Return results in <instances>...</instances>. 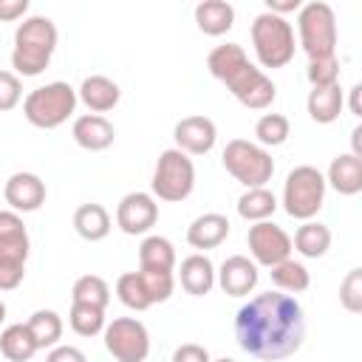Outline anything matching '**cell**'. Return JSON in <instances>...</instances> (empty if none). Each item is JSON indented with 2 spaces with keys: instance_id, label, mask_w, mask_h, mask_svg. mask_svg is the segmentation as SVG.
Segmentation results:
<instances>
[{
  "instance_id": "obj_8",
  "label": "cell",
  "mask_w": 362,
  "mask_h": 362,
  "mask_svg": "<svg viewBox=\"0 0 362 362\" xmlns=\"http://www.w3.org/2000/svg\"><path fill=\"white\" fill-rule=\"evenodd\" d=\"M153 198L158 201H170L178 204L184 198H189L192 187H195V164L187 153L170 147L158 156L156 167H153Z\"/></svg>"
},
{
  "instance_id": "obj_9",
  "label": "cell",
  "mask_w": 362,
  "mask_h": 362,
  "mask_svg": "<svg viewBox=\"0 0 362 362\" xmlns=\"http://www.w3.org/2000/svg\"><path fill=\"white\" fill-rule=\"evenodd\" d=\"M105 348L116 362H144L150 356V331L136 317H116L102 331Z\"/></svg>"
},
{
  "instance_id": "obj_14",
  "label": "cell",
  "mask_w": 362,
  "mask_h": 362,
  "mask_svg": "<svg viewBox=\"0 0 362 362\" xmlns=\"http://www.w3.org/2000/svg\"><path fill=\"white\" fill-rule=\"evenodd\" d=\"M3 198L11 212H37L45 204V181L37 173H11L3 184Z\"/></svg>"
},
{
  "instance_id": "obj_19",
  "label": "cell",
  "mask_w": 362,
  "mask_h": 362,
  "mask_svg": "<svg viewBox=\"0 0 362 362\" xmlns=\"http://www.w3.org/2000/svg\"><path fill=\"white\" fill-rule=\"evenodd\" d=\"M178 283L187 294L192 297H204L215 288V266L204 252L187 255L178 266Z\"/></svg>"
},
{
  "instance_id": "obj_10",
  "label": "cell",
  "mask_w": 362,
  "mask_h": 362,
  "mask_svg": "<svg viewBox=\"0 0 362 362\" xmlns=\"http://www.w3.org/2000/svg\"><path fill=\"white\" fill-rule=\"evenodd\" d=\"M246 243H249V255H252V263L255 266H277L283 260L291 257V238L283 226L272 223V221H260V223H252L249 226V235H246Z\"/></svg>"
},
{
  "instance_id": "obj_3",
  "label": "cell",
  "mask_w": 362,
  "mask_h": 362,
  "mask_svg": "<svg viewBox=\"0 0 362 362\" xmlns=\"http://www.w3.org/2000/svg\"><path fill=\"white\" fill-rule=\"evenodd\" d=\"M252 48L263 68H283L294 59V28L286 17H277L272 11H260L252 20Z\"/></svg>"
},
{
  "instance_id": "obj_2",
  "label": "cell",
  "mask_w": 362,
  "mask_h": 362,
  "mask_svg": "<svg viewBox=\"0 0 362 362\" xmlns=\"http://www.w3.org/2000/svg\"><path fill=\"white\" fill-rule=\"evenodd\" d=\"M57 25L54 20L42 14L25 17L14 31V51H11V68L17 76H40L54 51H57Z\"/></svg>"
},
{
  "instance_id": "obj_43",
  "label": "cell",
  "mask_w": 362,
  "mask_h": 362,
  "mask_svg": "<svg viewBox=\"0 0 362 362\" xmlns=\"http://www.w3.org/2000/svg\"><path fill=\"white\" fill-rule=\"evenodd\" d=\"M25 11H28V0H0V23H14L25 17Z\"/></svg>"
},
{
  "instance_id": "obj_21",
  "label": "cell",
  "mask_w": 362,
  "mask_h": 362,
  "mask_svg": "<svg viewBox=\"0 0 362 362\" xmlns=\"http://www.w3.org/2000/svg\"><path fill=\"white\" fill-rule=\"evenodd\" d=\"M325 187L337 189L339 195H356L362 192V158L351 153H339L325 173Z\"/></svg>"
},
{
  "instance_id": "obj_34",
  "label": "cell",
  "mask_w": 362,
  "mask_h": 362,
  "mask_svg": "<svg viewBox=\"0 0 362 362\" xmlns=\"http://www.w3.org/2000/svg\"><path fill=\"white\" fill-rule=\"evenodd\" d=\"M71 297H74V303L107 308V303H110V286L99 274H82V277H76V283L71 288Z\"/></svg>"
},
{
  "instance_id": "obj_6",
  "label": "cell",
  "mask_w": 362,
  "mask_h": 362,
  "mask_svg": "<svg viewBox=\"0 0 362 362\" xmlns=\"http://www.w3.org/2000/svg\"><path fill=\"white\" fill-rule=\"evenodd\" d=\"M221 161H223V170L235 181H240L246 189L266 187V181H272V175H274V161H272L269 150L249 139L226 141Z\"/></svg>"
},
{
  "instance_id": "obj_24",
  "label": "cell",
  "mask_w": 362,
  "mask_h": 362,
  "mask_svg": "<svg viewBox=\"0 0 362 362\" xmlns=\"http://www.w3.org/2000/svg\"><path fill=\"white\" fill-rule=\"evenodd\" d=\"M74 229L82 240L88 243H96V240H105L110 235V215L102 204H82L76 206L74 212Z\"/></svg>"
},
{
  "instance_id": "obj_33",
  "label": "cell",
  "mask_w": 362,
  "mask_h": 362,
  "mask_svg": "<svg viewBox=\"0 0 362 362\" xmlns=\"http://www.w3.org/2000/svg\"><path fill=\"white\" fill-rule=\"evenodd\" d=\"M291 136V122L283 113H263L255 124V139L260 147H280Z\"/></svg>"
},
{
  "instance_id": "obj_44",
  "label": "cell",
  "mask_w": 362,
  "mask_h": 362,
  "mask_svg": "<svg viewBox=\"0 0 362 362\" xmlns=\"http://www.w3.org/2000/svg\"><path fill=\"white\" fill-rule=\"evenodd\" d=\"M300 0H266V11L277 14V17H286L288 11H300Z\"/></svg>"
},
{
  "instance_id": "obj_31",
  "label": "cell",
  "mask_w": 362,
  "mask_h": 362,
  "mask_svg": "<svg viewBox=\"0 0 362 362\" xmlns=\"http://www.w3.org/2000/svg\"><path fill=\"white\" fill-rule=\"evenodd\" d=\"M269 274H272V283L277 286V291H283V294H300V291H305V288L311 286L308 269H305L300 260H294V257H288V260L272 266Z\"/></svg>"
},
{
  "instance_id": "obj_15",
  "label": "cell",
  "mask_w": 362,
  "mask_h": 362,
  "mask_svg": "<svg viewBox=\"0 0 362 362\" xmlns=\"http://www.w3.org/2000/svg\"><path fill=\"white\" fill-rule=\"evenodd\" d=\"M260 274H257V266L246 257V255H232L221 263V269L215 272V283L221 286L223 294L229 297H246L255 291Z\"/></svg>"
},
{
  "instance_id": "obj_4",
  "label": "cell",
  "mask_w": 362,
  "mask_h": 362,
  "mask_svg": "<svg viewBox=\"0 0 362 362\" xmlns=\"http://www.w3.org/2000/svg\"><path fill=\"white\" fill-rule=\"evenodd\" d=\"M76 102V88H71L68 82H48L34 88L23 99V116L40 130H54L74 116Z\"/></svg>"
},
{
  "instance_id": "obj_47",
  "label": "cell",
  "mask_w": 362,
  "mask_h": 362,
  "mask_svg": "<svg viewBox=\"0 0 362 362\" xmlns=\"http://www.w3.org/2000/svg\"><path fill=\"white\" fill-rule=\"evenodd\" d=\"M3 320H6V303L0 300V325H3Z\"/></svg>"
},
{
  "instance_id": "obj_17",
  "label": "cell",
  "mask_w": 362,
  "mask_h": 362,
  "mask_svg": "<svg viewBox=\"0 0 362 362\" xmlns=\"http://www.w3.org/2000/svg\"><path fill=\"white\" fill-rule=\"evenodd\" d=\"M71 136L74 141L88 150V153H99V150H107L116 139V130L113 124L99 116V113H85V116H76L74 119V127H71Z\"/></svg>"
},
{
  "instance_id": "obj_27",
  "label": "cell",
  "mask_w": 362,
  "mask_h": 362,
  "mask_svg": "<svg viewBox=\"0 0 362 362\" xmlns=\"http://www.w3.org/2000/svg\"><path fill=\"white\" fill-rule=\"evenodd\" d=\"M37 342L28 331L25 322H14V325H6L0 331V354L8 359V362H28L34 354H37Z\"/></svg>"
},
{
  "instance_id": "obj_1",
  "label": "cell",
  "mask_w": 362,
  "mask_h": 362,
  "mask_svg": "<svg viewBox=\"0 0 362 362\" xmlns=\"http://www.w3.org/2000/svg\"><path fill=\"white\" fill-rule=\"evenodd\" d=\"M235 339L255 359H286L297 354L305 339V311L291 294L263 291L238 308Z\"/></svg>"
},
{
  "instance_id": "obj_13",
  "label": "cell",
  "mask_w": 362,
  "mask_h": 362,
  "mask_svg": "<svg viewBox=\"0 0 362 362\" xmlns=\"http://www.w3.org/2000/svg\"><path fill=\"white\" fill-rule=\"evenodd\" d=\"M175 150L187 156H206L218 141V127L209 116H184L173 127Z\"/></svg>"
},
{
  "instance_id": "obj_7",
  "label": "cell",
  "mask_w": 362,
  "mask_h": 362,
  "mask_svg": "<svg viewBox=\"0 0 362 362\" xmlns=\"http://www.w3.org/2000/svg\"><path fill=\"white\" fill-rule=\"evenodd\" d=\"M325 204V175L311 167L300 164L286 175L283 184V209L294 221H311Z\"/></svg>"
},
{
  "instance_id": "obj_12",
  "label": "cell",
  "mask_w": 362,
  "mask_h": 362,
  "mask_svg": "<svg viewBox=\"0 0 362 362\" xmlns=\"http://www.w3.org/2000/svg\"><path fill=\"white\" fill-rule=\"evenodd\" d=\"M158 221V204L150 192H127L116 206V226L124 235H147Z\"/></svg>"
},
{
  "instance_id": "obj_35",
  "label": "cell",
  "mask_w": 362,
  "mask_h": 362,
  "mask_svg": "<svg viewBox=\"0 0 362 362\" xmlns=\"http://www.w3.org/2000/svg\"><path fill=\"white\" fill-rule=\"evenodd\" d=\"M116 297L122 305L133 308V311H147L153 303L144 291V283H141V274L139 272H124L119 280H116Z\"/></svg>"
},
{
  "instance_id": "obj_41",
  "label": "cell",
  "mask_w": 362,
  "mask_h": 362,
  "mask_svg": "<svg viewBox=\"0 0 362 362\" xmlns=\"http://www.w3.org/2000/svg\"><path fill=\"white\" fill-rule=\"evenodd\" d=\"M173 362H212L209 351L198 342H184L173 351Z\"/></svg>"
},
{
  "instance_id": "obj_25",
  "label": "cell",
  "mask_w": 362,
  "mask_h": 362,
  "mask_svg": "<svg viewBox=\"0 0 362 362\" xmlns=\"http://www.w3.org/2000/svg\"><path fill=\"white\" fill-rule=\"evenodd\" d=\"M141 272H175V246L164 235H147L139 246Z\"/></svg>"
},
{
  "instance_id": "obj_39",
  "label": "cell",
  "mask_w": 362,
  "mask_h": 362,
  "mask_svg": "<svg viewBox=\"0 0 362 362\" xmlns=\"http://www.w3.org/2000/svg\"><path fill=\"white\" fill-rule=\"evenodd\" d=\"M23 99V82L14 71H0V113L14 110Z\"/></svg>"
},
{
  "instance_id": "obj_23",
  "label": "cell",
  "mask_w": 362,
  "mask_h": 362,
  "mask_svg": "<svg viewBox=\"0 0 362 362\" xmlns=\"http://www.w3.org/2000/svg\"><path fill=\"white\" fill-rule=\"evenodd\" d=\"M195 25L206 37H221L235 25V8L226 0H201L195 6Z\"/></svg>"
},
{
  "instance_id": "obj_32",
  "label": "cell",
  "mask_w": 362,
  "mask_h": 362,
  "mask_svg": "<svg viewBox=\"0 0 362 362\" xmlns=\"http://www.w3.org/2000/svg\"><path fill=\"white\" fill-rule=\"evenodd\" d=\"M68 325L74 334L79 337H96L105 331V308H96V305H85V303H71V311H68Z\"/></svg>"
},
{
  "instance_id": "obj_18",
  "label": "cell",
  "mask_w": 362,
  "mask_h": 362,
  "mask_svg": "<svg viewBox=\"0 0 362 362\" xmlns=\"http://www.w3.org/2000/svg\"><path fill=\"white\" fill-rule=\"evenodd\" d=\"M229 229H232V223H229L226 215H221V212H204V215H198L187 226V243L192 249H201V252L204 249H218L229 238Z\"/></svg>"
},
{
  "instance_id": "obj_26",
  "label": "cell",
  "mask_w": 362,
  "mask_h": 362,
  "mask_svg": "<svg viewBox=\"0 0 362 362\" xmlns=\"http://www.w3.org/2000/svg\"><path fill=\"white\" fill-rule=\"evenodd\" d=\"M246 62H249V57H246L243 45H238V42H223V45H215V48L209 51V57H206V71H209L212 79L226 82V79H232Z\"/></svg>"
},
{
  "instance_id": "obj_22",
  "label": "cell",
  "mask_w": 362,
  "mask_h": 362,
  "mask_svg": "<svg viewBox=\"0 0 362 362\" xmlns=\"http://www.w3.org/2000/svg\"><path fill=\"white\" fill-rule=\"evenodd\" d=\"M345 107V90L337 85H325V88H311L308 99H305V110L317 124H331L339 119Z\"/></svg>"
},
{
  "instance_id": "obj_11",
  "label": "cell",
  "mask_w": 362,
  "mask_h": 362,
  "mask_svg": "<svg viewBox=\"0 0 362 362\" xmlns=\"http://www.w3.org/2000/svg\"><path fill=\"white\" fill-rule=\"evenodd\" d=\"M226 90L243 105V107H252V110H266L274 96H277V85L252 62H246L232 79L223 82Z\"/></svg>"
},
{
  "instance_id": "obj_45",
  "label": "cell",
  "mask_w": 362,
  "mask_h": 362,
  "mask_svg": "<svg viewBox=\"0 0 362 362\" xmlns=\"http://www.w3.org/2000/svg\"><path fill=\"white\" fill-rule=\"evenodd\" d=\"M351 144H354V150H351V156H356V158H362V124H356V127L351 130Z\"/></svg>"
},
{
  "instance_id": "obj_36",
  "label": "cell",
  "mask_w": 362,
  "mask_h": 362,
  "mask_svg": "<svg viewBox=\"0 0 362 362\" xmlns=\"http://www.w3.org/2000/svg\"><path fill=\"white\" fill-rule=\"evenodd\" d=\"M305 76H308L311 88L337 85V82H339V59H337V54H331V57H320V59H308Z\"/></svg>"
},
{
  "instance_id": "obj_16",
  "label": "cell",
  "mask_w": 362,
  "mask_h": 362,
  "mask_svg": "<svg viewBox=\"0 0 362 362\" xmlns=\"http://www.w3.org/2000/svg\"><path fill=\"white\" fill-rule=\"evenodd\" d=\"M76 99L90 110V113H107V110H113L116 105H119V99H122V90H119V85L110 79V76H105V74H90V76H85L82 79V85L76 88Z\"/></svg>"
},
{
  "instance_id": "obj_5",
  "label": "cell",
  "mask_w": 362,
  "mask_h": 362,
  "mask_svg": "<svg viewBox=\"0 0 362 362\" xmlns=\"http://www.w3.org/2000/svg\"><path fill=\"white\" fill-rule=\"evenodd\" d=\"M297 40L308 59L337 54V17L322 0L305 3L297 11Z\"/></svg>"
},
{
  "instance_id": "obj_40",
  "label": "cell",
  "mask_w": 362,
  "mask_h": 362,
  "mask_svg": "<svg viewBox=\"0 0 362 362\" xmlns=\"http://www.w3.org/2000/svg\"><path fill=\"white\" fill-rule=\"evenodd\" d=\"M25 277V263L0 257V291H14Z\"/></svg>"
},
{
  "instance_id": "obj_48",
  "label": "cell",
  "mask_w": 362,
  "mask_h": 362,
  "mask_svg": "<svg viewBox=\"0 0 362 362\" xmlns=\"http://www.w3.org/2000/svg\"><path fill=\"white\" fill-rule=\"evenodd\" d=\"M212 362H235V359H229V356H221V359H212Z\"/></svg>"
},
{
  "instance_id": "obj_30",
  "label": "cell",
  "mask_w": 362,
  "mask_h": 362,
  "mask_svg": "<svg viewBox=\"0 0 362 362\" xmlns=\"http://www.w3.org/2000/svg\"><path fill=\"white\" fill-rule=\"evenodd\" d=\"M277 209V198L272 189L266 187H255V189H246L240 198H238V215L243 221H252V223H260V221H269Z\"/></svg>"
},
{
  "instance_id": "obj_20",
  "label": "cell",
  "mask_w": 362,
  "mask_h": 362,
  "mask_svg": "<svg viewBox=\"0 0 362 362\" xmlns=\"http://www.w3.org/2000/svg\"><path fill=\"white\" fill-rule=\"evenodd\" d=\"M28 249H31V240L23 218L11 209H0V257L25 263Z\"/></svg>"
},
{
  "instance_id": "obj_46",
  "label": "cell",
  "mask_w": 362,
  "mask_h": 362,
  "mask_svg": "<svg viewBox=\"0 0 362 362\" xmlns=\"http://www.w3.org/2000/svg\"><path fill=\"white\" fill-rule=\"evenodd\" d=\"M348 93H351V102H348L351 113H354V116H362V107H359V93H362V85H354Z\"/></svg>"
},
{
  "instance_id": "obj_37",
  "label": "cell",
  "mask_w": 362,
  "mask_h": 362,
  "mask_svg": "<svg viewBox=\"0 0 362 362\" xmlns=\"http://www.w3.org/2000/svg\"><path fill=\"white\" fill-rule=\"evenodd\" d=\"M141 283H144V291L150 297V303H164L173 297V288H175V274L173 272H141Z\"/></svg>"
},
{
  "instance_id": "obj_29",
  "label": "cell",
  "mask_w": 362,
  "mask_h": 362,
  "mask_svg": "<svg viewBox=\"0 0 362 362\" xmlns=\"http://www.w3.org/2000/svg\"><path fill=\"white\" fill-rule=\"evenodd\" d=\"M25 325H28V331H31V337H34V342H37V348H54V345H59V339H62V317L54 311V308H37L28 320H25Z\"/></svg>"
},
{
  "instance_id": "obj_42",
  "label": "cell",
  "mask_w": 362,
  "mask_h": 362,
  "mask_svg": "<svg viewBox=\"0 0 362 362\" xmlns=\"http://www.w3.org/2000/svg\"><path fill=\"white\" fill-rule=\"evenodd\" d=\"M45 362H88V356L76 348V345H54L45 356Z\"/></svg>"
},
{
  "instance_id": "obj_38",
  "label": "cell",
  "mask_w": 362,
  "mask_h": 362,
  "mask_svg": "<svg viewBox=\"0 0 362 362\" xmlns=\"http://www.w3.org/2000/svg\"><path fill=\"white\" fill-rule=\"evenodd\" d=\"M339 305L351 314L362 311V269H351L339 283Z\"/></svg>"
},
{
  "instance_id": "obj_28",
  "label": "cell",
  "mask_w": 362,
  "mask_h": 362,
  "mask_svg": "<svg viewBox=\"0 0 362 362\" xmlns=\"http://www.w3.org/2000/svg\"><path fill=\"white\" fill-rule=\"evenodd\" d=\"M291 249H297L303 257L317 260L331 249V229L320 221H303V226L294 232Z\"/></svg>"
}]
</instances>
